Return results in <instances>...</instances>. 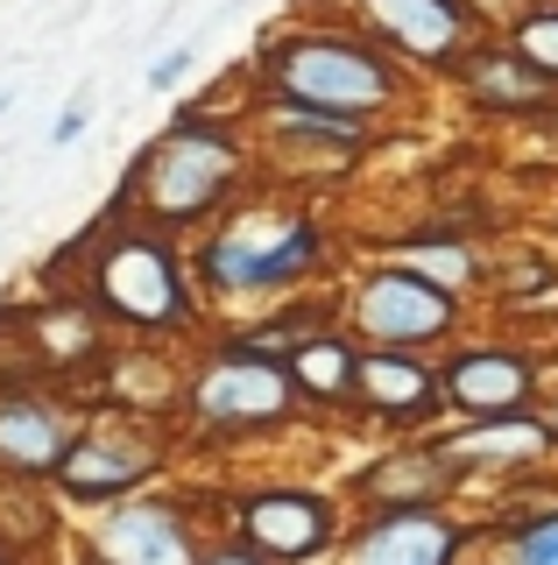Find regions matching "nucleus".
<instances>
[{"label":"nucleus","mask_w":558,"mask_h":565,"mask_svg":"<svg viewBox=\"0 0 558 565\" xmlns=\"http://www.w3.org/2000/svg\"><path fill=\"white\" fill-rule=\"evenodd\" d=\"M502 35H509L516 57H530L558 85V0H530V8H516L509 22H502Z\"/></svg>","instance_id":"nucleus-22"},{"label":"nucleus","mask_w":558,"mask_h":565,"mask_svg":"<svg viewBox=\"0 0 558 565\" xmlns=\"http://www.w3.org/2000/svg\"><path fill=\"white\" fill-rule=\"evenodd\" d=\"M333 262V226L290 199H240L213 226L191 234V276L205 311H269L311 290V276Z\"/></svg>","instance_id":"nucleus-3"},{"label":"nucleus","mask_w":558,"mask_h":565,"mask_svg":"<svg viewBox=\"0 0 558 565\" xmlns=\"http://www.w3.org/2000/svg\"><path fill=\"white\" fill-rule=\"evenodd\" d=\"M340 326L361 347H404V353H446L452 340L474 332V305L466 297L425 282L404 262H368L354 282H340Z\"/></svg>","instance_id":"nucleus-6"},{"label":"nucleus","mask_w":558,"mask_h":565,"mask_svg":"<svg viewBox=\"0 0 558 565\" xmlns=\"http://www.w3.org/2000/svg\"><path fill=\"white\" fill-rule=\"evenodd\" d=\"M474 565H495V558H474Z\"/></svg>","instance_id":"nucleus-30"},{"label":"nucleus","mask_w":558,"mask_h":565,"mask_svg":"<svg viewBox=\"0 0 558 565\" xmlns=\"http://www.w3.org/2000/svg\"><path fill=\"white\" fill-rule=\"evenodd\" d=\"M78 431L85 417L64 396L29 382H0V481L8 488H50Z\"/></svg>","instance_id":"nucleus-15"},{"label":"nucleus","mask_w":558,"mask_h":565,"mask_svg":"<svg viewBox=\"0 0 558 565\" xmlns=\"http://www.w3.org/2000/svg\"><path fill=\"white\" fill-rule=\"evenodd\" d=\"M375 255L404 262V269H417L425 282H439V290H452V297H466V305H474L481 290H495L487 255L466 241V226H452V220H431V226H417V234H396V241H382Z\"/></svg>","instance_id":"nucleus-20"},{"label":"nucleus","mask_w":558,"mask_h":565,"mask_svg":"<svg viewBox=\"0 0 558 565\" xmlns=\"http://www.w3.org/2000/svg\"><path fill=\"white\" fill-rule=\"evenodd\" d=\"M198 544L205 537L191 523V502L170 488L93 509V523H85V558L99 565H198Z\"/></svg>","instance_id":"nucleus-13"},{"label":"nucleus","mask_w":558,"mask_h":565,"mask_svg":"<svg viewBox=\"0 0 558 565\" xmlns=\"http://www.w3.org/2000/svg\"><path fill=\"white\" fill-rule=\"evenodd\" d=\"M0 565H29V552H22V544L8 537V530H0Z\"/></svg>","instance_id":"nucleus-27"},{"label":"nucleus","mask_w":558,"mask_h":565,"mask_svg":"<svg viewBox=\"0 0 558 565\" xmlns=\"http://www.w3.org/2000/svg\"><path fill=\"white\" fill-rule=\"evenodd\" d=\"M248 71H255V93L340 106V114H361V120H375V128L417 99V78L354 22V14H340V22L304 14V22L269 29Z\"/></svg>","instance_id":"nucleus-4"},{"label":"nucleus","mask_w":558,"mask_h":565,"mask_svg":"<svg viewBox=\"0 0 558 565\" xmlns=\"http://www.w3.org/2000/svg\"><path fill=\"white\" fill-rule=\"evenodd\" d=\"M487 523L460 509H354L333 565H474Z\"/></svg>","instance_id":"nucleus-12"},{"label":"nucleus","mask_w":558,"mask_h":565,"mask_svg":"<svg viewBox=\"0 0 558 565\" xmlns=\"http://www.w3.org/2000/svg\"><path fill=\"white\" fill-rule=\"evenodd\" d=\"M191 57H198V50H191V43L163 50V57L149 64V93H170V85H184V78H191Z\"/></svg>","instance_id":"nucleus-24"},{"label":"nucleus","mask_w":558,"mask_h":565,"mask_svg":"<svg viewBox=\"0 0 558 565\" xmlns=\"http://www.w3.org/2000/svg\"><path fill=\"white\" fill-rule=\"evenodd\" d=\"M170 467V431L155 417L114 411V417H85V431L72 438L50 494L72 509H114L128 494H149Z\"/></svg>","instance_id":"nucleus-7"},{"label":"nucleus","mask_w":558,"mask_h":565,"mask_svg":"<svg viewBox=\"0 0 558 565\" xmlns=\"http://www.w3.org/2000/svg\"><path fill=\"white\" fill-rule=\"evenodd\" d=\"M474 8H481V14H487V22H495V29H502V22H509V14H516V8H530V0H474Z\"/></svg>","instance_id":"nucleus-26"},{"label":"nucleus","mask_w":558,"mask_h":565,"mask_svg":"<svg viewBox=\"0 0 558 565\" xmlns=\"http://www.w3.org/2000/svg\"><path fill=\"white\" fill-rule=\"evenodd\" d=\"M346 14H354L410 78H439V85H452V71L466 64V50L495 29L474 0H354Z\"/></svg>","instance_id":"nucleus-9"},{"label":"nucleus","mask_w":558,"mask_h":565,"mask_svg":"<svg viewBox=\"0 0 558 565\" xmlns=\"http://www.w3.org/2000/svg\"><path fill=\"white\" fill-rule=\"evenodd\" d=\"M8 106H14V93H8V85H0V114H8Z\"/></svg>","instance_id":"nucleus-29"},{"label":"nucleus","mask_w":558,"mask_h":565,"mask_svg":"<svg viewBox=\"0 0 558 565\" xmlns=\"http://www.w3.org/2000/svg\"><path fill=\"white\" fill-rule=\"evenodd\" d=\"M431 446L466 488H516V481H545L558 467V431L545 411H516V417H446L431 431Z\"/></svg>","instance_id":"nucleus-11"},{"label":"nucleus","mask_w":558,"mask_h":565,"mask_svg":"<svg viewBox=\"0 0 558 565\" xmlns=\"http://www.w3.org/2000/svg\"><path fill=\"white\" fill-rule=\"evenodd\" d=\"M361 347L346 326H325L319 340H304L290 353V382L304 396V417H325V424H354L361 417Z\"/></svg>","instance_id":"nucleus-19"},{"label":"nucleus","mask_w":558,"mask_h":565,"mask_svg":"<svg viewBox=\"0 0 558 565\" xmlns=\"http://www.w3.org/2000/svg\"><path fill=\"white\" fill-rule=\"evenodd\" d=\"M85 128H93V99H85V93H78V99H72V106H64V114H57V120H50V149H72V141H78Z\"/></svg>","instance_id":"nucleus-25"},{"label":"nucleus","mask_w":558,"mask_h":565,"mask_svg":"<svg viewBox=\"0 0 558 565\" xmlns=\"http://www.w3.org/2000/svg\"><path fill=\"white\" fill-rule=\"evenodd\" d=\"M460 488L466 481L439 459L431 438H382V446L354 467L346 502L354 509H452Z\"/></svg>","instance_id":"nucleus-17"},{"label":"nucleus","mask_w":558,"mask_h":565,"mask_svg":"<svg viewBox=\"0 0 558 565\" xmlns=\"http://www.w3.org/2000/svg\"><path fill=\"white\" fill-rule=\"evenodd\" d=\"M545 375L551 353L523 347V340H487L466 332L439 353V382H446V417H516V411H545Z\"/></svg>","instance_id":"nucleus-10"},{"label":"nucleus","mask_w":558,"mask_h":565,"mask_svg":"<svg viewBox=\"0 0 558 565\" xmlns=\"http://www.w3.org/2000/svg\"><path fill=\"white\" fill-rule=\"evenodd\" d=\"M255 170H261V149H255L248 120L240 114L219 120V114H205V106H184V114L128 163L114 199L142 226H155V234L191 241L198 226H213L219 212L255 199Z\"/></svg>","instance_id":"nucleus-1"},{"label":"nucleus","mask_w":558,"mask_h":565,"mask_svg":"<svg viewBox=\"0 0 558 565\" xmlns=\"http://www.w3.org/2000/svg\"><path fill=\"white\" fill-rule=\"evenodd\" d=\"M198 565H276L269 552H255L240 530H219V537H205L198 544Z\"/></svg>","instance_id":"nucleus-23"},{"label":"nucleus","mask_w":558,"mask_h":565,"mask_svg":"<svg viewBox=\"0 0 558 565\" xmlns=\"http://www.w3.org/2000/svg\"><path fill=\"white\" fill-rule=\"evenodd\" d=\"M240 120H248L255 149H269V156H333V163H354L375 141V120L340 114V106H311V99H283V93H255Z\"/></svg>","instance_id":"nucleus-18"},{"label":"nucleus","mask_w":558,"mask_h":565,"mask_svg":"<svg viewBox=\"0 0 558 565\" xmlns=\"http://www.w3.org/2000/svg\"><path fill=\"white\" fill-rule=\"evenodd\" d=\"M346 523L354 516L340 509V494L304 488V481H255L226 502V530H240L276 565H325L340 552Z\"/></svg>","instance_id":"nucleus-8"},{"label":"nucleus","mask_w":558,"mask_h":565,"mask_svg":"<svg viewBox=\"0 0 558 565\" xmlns=\"http://www.w3.org/2000/svg\"><path fill=\"white\" fill-rule=\"evenodd\" d=\"M178 411L205 446H240V438H269L283 424H298L304 396L290 382V361H261V353H240L234 340H219L184 375Z\"/></svg>","instance_id":"nucleus-5"},{"label":"nucleus","mask_w":558,"mask_h":565,"mask_svg":"<svg viewBox=\"0 0 558 565\" xmlns=\"http://www.w3.org/2000/svg\"><path fill=\"white\" fill-rule=\"evenodd\" d=\"M78 565H99V558H78Z\"/></svg>","instance_id":"nucleus-31"},{"label":"nucleus","mask_w":558,"mask_h":565,"mask_svg":"<svg viewBox=\"0 0 558 565\" xmlns=\"http://www.w3.org/2000/svg\"><path fill=\"white\" fill-rule=\"evenodd\" d=\"M545 417H551V431H558V388H551V396H545Z\"/></svg>","instance_id":"nucleus-28"},{"label":"nucleus","mask_w":558,"mask_h":565,"mask_svg":"<svg viewBox=\"0 0 558 565\" xmlns=\"http://www.w3.org/2000/svg\"><path fill=\"white\" fill-rule=\"evenodd\" d=\"M495 565H558V494L545 509H509L487 523Z\"/></svg>","instance_id":"nucleus-21"},{"label":"nucleus","mask_w":558,"mask_h":565,"mask_svg":"<svg viewBox=\"0 0 558 565\" xmlns=\"http://www.w3.org/2000/svg\"><path fill=\"white\" fill-rule=\"evenodd\" d=\"M72 282H78V305L99 326L135 332V340H178V332L205 326V297H198V276H191V241L142 226L120 199L78 241Z\"/></svg>","instance_id":"nucleus-2"},{"label":"nucleus","mask_w":558,"mask_h":565,"mask_svg":"<svg viewBox=\"0 0 558 565\" xmlns=\"http://www.w3.org/2000/svg\"><path fill=\"white\" fill-rule=\"evenodd\" d=\"M361 431L375 438H431L446 424V382L439 353L368 347L361 353Z\"/></svg>","instance_id":"nucleus-14"},{"label":"nucleus","mask_w":558,"mask_h":565,"mask_svg":"<svg viewBox=\"0 0 558 565\" xmlns=\"http://www.w3.org/2000/svg\"><path fill=\"white\" fill-rule=\"evenodd\" d=\"M452 93L487 120H509V128H530V120H551L558 128V85L530 57H516L502 29H487L481 43L466 50V64L452 71Z\"/></svg>","instance_id":"nucleus-16"}]
</instances>
